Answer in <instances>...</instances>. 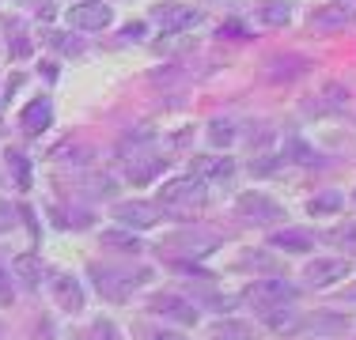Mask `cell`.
<instances>
[{
    "instance_id": "ffe728a7",
    "label": "cell",
    "mask_w": 356,
    "mask_h": 340,
    "mask_svg": "<svg viewBox=\"0 0 356 340\" xmlns=\"http://www.w3.org/2000/svg\"><path fill=\"white\" fill-rule=\"evenodd\" d=\"M15 272H19L27 284H38V261L35 257H19V261H15Z\"/></svg>"
},
{
    "instance_id": "5bb4252c",
    "label": "cell",
    "mask_w": 356,
    "mask_h": 340,
    "mask_svg": "<svg viewBox=\"0 0 356 340\" xmlns=\"http://www.w3.org/2000/svg\"><path fill=\"white\" fill-rule=\"evenodd\" d=\"M269 242L277 246V250H292V253H307V250H315V235H307V231H300V227H288V231H277Z\"/></svg>"
},
{
    "instance_id": "44dd1931",
    "label": "cell",
    "mask_w": 356,
    "mask_h": 340,
    "mask_svg": "<svg viewBox=\"0 0 356 340\" xmlns=\"http://www.w3.org/2000/svg\"><path fill=\"white\" fill-rule=\"evenodd\" d=\"M288 155L300 159V163H318V155H315V151H307V144H300V140H296L292 148H288Z\"/></svg>"
},
{
    "instance_id": "7a4b0ae2",
    "label": "cell",
    "mask_w": 356,
    "mask_h": 340,
    "mask_svg": "<svg viewBox=\"0 0 356 340\" xmlns=\"http://www.w3.org/2000/svg\"><path fill=\"white\" fill-rule=\"evenodd\" d=\"M91 280H95V287L103 291V299L110 303H125L137 287H144L152 280L148 269H137V272H122V269H106V265H95L91 269Z\"/></svg>"
},
{
    "instance_id": "ac0fdd59",
    "label": "cell",
    "mask_w": 356,
    "mask_h": 340,
    "mask_svg": "<svg viewBox=\"0 0 356 340\" xmlns=\"http://www.w3.org/2000/svg\"><path fill=\"white\" fill-rule=\"evenodd\" d=\"M103 242H106V246H118V250H140V242H137L133 235H125V231H106Z\"/></svg>"
},
{
    "instance_id": "d4e9b609",
    "label": "cell",
    "mask_w": 356,
    "mask_h": 340,
    "mask_svg": "<svg viewBox=\"0 0 356 340\" xmlns=\"http://www.w3.org/2000/svg\"><path fill=\"white\" fill-rule=\"evenodd\" d=\"M209 133H213V140L220 144V140H232V125H224V121H213V129H209Z\"/></svg>"
},
{
    "instance_id": "8fae6325",
    "label": "cell",
    "mask_w": 356,
    "mask_h": 340,
    "mask_svg": "<svg viewBox=\"0 0 356 340\" xmlns=\"http://www.w3.org/2000/svg\"><path fill=\"white\" fill-rule=\"evenodd\" d=\"M190 174L213 178V182H227V178L235 174V159H227V155H201V159H193Z\"/></svg>"
},
{
    "instance_id": "603a6c76",
    "label": "cell",
    "mask_w": 356,
    "mask_h": 340,
    "mask_svg": "<svg viewBox=\"0 0 356 340\" xmlns=\"http://www.w3.org/2000/svg\"><path fill=\"white\" fill-rule=\"evenodd\" d=\"M91 340H118L114 325H110V321H95V325H91Z\"/></svg>"
},
{
    "instance_id": "f546056e",
    "label": "cell",
    "mask_w": 356,
    "mask_h": 340,
    "mask_svg": "<svg viewBox=\"0 0 356 340\" xmlns=\"http://www.w3.org/2000/svg\"><path fill=\"white\" fill-rule=\"evenodd\" d=\"M353 201H356V189H353Z\"/></svg>"
},
{
    "instance_id": "7402d4cb",
    "label": "cell",
    "mask_w": 356,
    "mask_h": 340,
    "mask_svg": "<svg viewBox=\"0 0 356 340\" xmlns=\"http://www.w3.org/2000/svg\"><path fill=\"white\" fill-rule=\"evenodd\" d=\"M49 42H54L57 49H69V53H80V49H83L80 42L72 38V34H54V38H49Z\"/></svg>"
},
{
    "instance_id": "52a82bcc",
    "label": "cell",
    "mask_w": 356,
    "mask_h": 340,
    "mask_svg": "<svg viewBox=\"0 0 356 340\" xmlns=\"http://www.w3.org/2000/svg\"><path fill=\"white\" fill-rule=\"evenodd\" d=\"M49 295L57 299V306L69 314H80L83 310V287L76 284L69 272H49Z\"/></svg>"
},
{
    "instance_id": "277c9868",
    "label": "cell",
    "mask_w": 356,
    "mask_h": 340,
    "mask_svg": "<svg viewBox=\"0 0 356 340\" xmlns=\"http://www.w3.org/2000/svg\"><path fill=\"white\" fill-rule=\"evenodd\" d=\"M65 19L76 31H103L114 23V12H110V4H103V0H83V4H72L65 12Z\"/></svg>"
},
{
    "instance_id": "d6986e66",
    "label": "cell",
    "mask_w": 356,
    "mask_h": 340,
    "mask_svg": "<svg viewBox=\"0 0 356 340\" xmlns=\"http://www.w3.org/2000/svg\"><path fill=\"white\" fill-rule=\"evenodd\" d=\"M213 340H250L247 325H239V321H227V325H220V333Z\"/></svg>"
},
{
    "instance_id": "7c38bea8",
    "label": "cell",
    "mask_w": 356,
    "mask_h": 340,
    "mask_svg": "<svg viewBox=\"0 0 356 340\" xmlns=\"http://www.w3.org/2000/svg\"><path fill=\"white\" fill-rule=\"evenodd\" d=\"M152 314H163V318L186 321V325H193V321H197V310H193L186 299H178V295H159V299H152Z\"/></svg>"
},
{
    "instance_id": "8992f818",
    "label": "cell",
    "mask_w": 356,
    "mask_h": 340,
    "mask_svg": "<svg viewBox=\"0 0 356 340\" xmlns=\"http://www.w3.org/2000/svg\"><path fill=\"white\" fill-rule=\"evenodd\" d=\"M152 19L159 23V31H163V34H178V31L193 27V23H201V12H193L190 4H175V0H163V4L152 8Z\"/></svg>"
},
{
    "instance_id": "9c48e42d",
    "label": "cell",
    "mask_w": 356,
    "mask_h": 340,
    "mask_svg": "<svg viewBox=\"0 0 356 340\" xmlns=\"http://www.w3.org/2000/svg\"><path fill=\"white\" fill-rule=\"evenodd\" d=\"M114 216L122 219L125 227H156L159 223V208H152L148 201H125V204H118L114 208Z\"/></svg>"
},
{
    "instance_id": "ba28073f",
    "label": "cell",
    "mask_w": 356,
    "mask_h": 340,
    "mask_svg": "<svg viewBox=\"0 0 356 340\" xmlns=\"http://www.w3.org/2000/svg\"><path fill=\"white\" fill-rule=\"evenodd\" d=\"M349 276V261H341V257H318L315 265L307 269V284L311 287H330V284H337V280H345Z\"/></svg>"
},
{
    "instance_id": "30bf717a",
    "label": "cell",
    "mask_w": 356,
    "mask_h": 340,
    "mask_svg": "<svg viewBox=\"0 0 356 340\" xmlns=\"http://www.w3.org/2000/svg\"><path fill=\"white\" fill-rule=\"evenodd\" d=\"M49 121H54V106H49V99H35V102H31V106L19 114V129L31 133V136L46 133Z\"/></svg>"
},
{
    "instance_id": "cb8c5ba5",
    "label": "cell",
    "mask_w": 356,
    "mask_h": 340,
    "mask_svg": "<svg viewBox=\"0 0 356 340\" xmlns=\"http://www.w3.org/2000/svg\"><path fill=\"white\" fill-rule=\"evenodd\" d=\"M12 223H15V208L8 201H0V231H12Z\"/></svg>"
},
{
    "instance_id": "6da1fadb",
    "label": "cell",
    "mask_w": 356,
    "mask_h": 340,
    "mask_svg": "<svg viewBox=\"0 0 356 340\" xmlns=\"http://www.w3.org/2000/svg\"><path fill=\"white\" fill-rule=\"evenodd\" d=\"M159 208L175 212V216H190V212L205 208L209 189H205V178L190 174V178H171L167 185H159Z\"/></svg>"
},
{
    "instance_id": "83f0119b",
    "label": "cell",
    "mask_w": 356,
    "mask_h": 340,
    "mask_svg": "<svg viewBox=\"0 0 356 340\" xmlns=\"http://www.w3.org/2000/svg\"><path fill=\"white\" fill-rule=\"evenodd\" d=\"M152 340H186V337H178V333H156Z\"/></svg>"
},
{
    "instance_id": "2e32d148",
    "label": "cell",
    "mask_w": 356,
    "mask_h": 340,
    "mask_svg": "<svg viewBox=\"0 0 356 340\" xmlns=\"http://www.w3.org/2000/svg\"><path fill=\"white\" fill-rule=\"evenodd\" d=\"M345 208V197L341 193H315V197L307 201V212L311 216H334V212Z\"/></svg>"
},
{
    "instance_id": "4fadbf2b",
    "label": "cell",
    "mask_w": 356,
    "mask_h": 340,
    "mask_svg": "<svg viewBox=\"0 0 356 340\" xmlns=\"http://www.w3.org/2000/svg\"><path fill=\"white\" fill-rule=\"evenodd\" d=\"M254 19H258L261 27H288V19H292V4H288V0H266V4H258Z\"/></svg>"
},
{
    "instance_id": "9a60e30c",
    "label": "cell",
    "mask_w": 356,
    "mask_h": 340,
    "mask_svg": "<svg viewBox=\"0 0 356 340\" xmlns=\"http://www.w3.org/2000/svg\"><path fill=\"white\" fill-rule=\"evenodd\" d=\"M349 23H353V19H349V15H345L337 4L311 12V27H315V31H337V27H349Z\"/></svg>"
},
{
    "instance_id": "5b68a950",
    "label": "cell",
    "mask_w": 356,
    "mask_h": 340,
    "mask_svg": "<svg viewBox=\"0 0 356 340\" xmlns=\"http://www.w3.org/2000/svg\"><path fill=\"white\" fill-rule=\"evenodd\" d=\"M235 204H239V216L247 219V223H258V227H269L284 216V208L273 197H266V193H243Z\"/></svg>"
},
{
    "instance_id": "4316f807",
    "label": "cell",
    "mask_w": 356,
    "mask_h": 340,
    "mask_svg": "<svg viewBox=\"0 0 356 340\" xmlns=\"http://www.w3.org/2000/svg\"><path fill=\"white\" fill-rule=\"evenodd\" d=\"M125 38H144V23H129V27H125Z\"/></svg>"
},
{
    "instance_id": "e0dca14e",
    "label": "cell",
    "mask_w": 356,
    "mask_h": 340,
    "mask_svg": "<svg viewBox=\"0 0 356 340\" xmlns=\"http://www.w3.org/2000/svg\"><path fill=\"white\" fill-rule=\"evenodd\" d=\"M8 170L15 174V185H19V189H31V167L19 151H8Z\"/></svg>"
},
{
    "instance_id": "3957f363",
    "label": "cell",
    "mask_w": 356,
    "mask_h": 340,
    "mask_svg": "<svg viewBox=\"0 0 356 340\" xmlns=\"http://www.w3.org/2000/svg\"><path fill=\"white\" fill-rule=\"evenodd\" d=\"M247 299L258 314L277 310V306H288L296 299V284H288V280H258V284L247 291Z\"/></svg>"
},
{
    "instance_id": "484cf974",
    "label": "cell",
    "mask_w": 356,
    "mask_h": 340,
    "mask_svg": "<svg viewBox=\"0 0 356 340\" xmlns=\"http://www.w3.org/2000/svg\"><path fill=\"white\" fill-rule=\"evenodd\" d=\"M337 8H341L345 15H349V19H356V0H334Z\"/></svg>"
},
{
    "instance_id": "f1b7e54d",
    "label": "cell",
    "mask_w": 356,
    "mask_h": 340,
    "mask_svg": "<svg viewBox=\"0 0 356 340\" xmlns=\"http://www.w3.org/2000/svg\"><path fill=\"white\" fill-rule=\"evenodd\" d=\"M345 299H349V303L356 306V284H353V287H345Z\"/></svg>"
}]
</instances>
